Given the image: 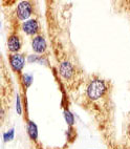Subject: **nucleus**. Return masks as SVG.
I'll list each match as a JSON object with an SVG mask.
<instances>
[{
    "instance_id": "obj_13",
    "label": "nucleus",
    "mask_w": 130,
    "mask_h": 149,
    "mask_svg": "<svg viewBox=\"0 0 130 149\" xmlns=\"http://www.w3.org/2000/svg\"><path fill=\"white\" fill-rule=\"evenodd\" d=\"M40 60V56H37V55H29L27 57V62L29 63H34V62H38L39 63Z\"/></svg>"
},
{
    "instance_id": "obj_1",
    "label": "nucleus",
    "mask_w": 130,
    "mask_h": 149,
    "mask_svg": "<svg viewBox=\"0 0 130 149\" xmlns=\"http://www.w3.org/2000/svg\"><path fill=\"white\" fill-rule=\"evenodd\" d=\"M107 91L106 84L101 79L92 80L87 87V97L91 101H97L105 95Z\"/></svg>"
},
{
    "instance_id": "obj_6",
    "label": "nucleus",
    "mask_w": 130,
    "mask_h": 149,
    "mask_svg": "<svg viewBox=\"0 0 130 149\" xmlns=\"http://www.w3.org/2000/svg\"><path fill=\"white\" fill-rule=\"evenodd\" d=\"M39 29V23L36 19H29L22 23V31L29 36H34V35L37 36Z\"/></svg>"
},
{
    "instance_id": "obj_8",
    "label": "nucleus",
    "mask_w": 130,
    "mask_h": 149,
    "mask_svg": "<svg viewBox=\"0 0 130 149\" xmlns=\"http://www.w3.org/2000/svg\"><path fill=\"white\" fill-rule=\"evenodd\" d=\"M27 136H29L31 140L36 141L38 139V126L34 121H29L26 125Z\"/></svg>"
},
{
    "instance_id": "obj_2",
    "label": "nucleus",
    "mask_w": 130,
    "mask_h": 149,
    "mask_svg": "<svg viewBox=\"0 0 130 149\" xmlns=\"http://www.w3.org/2000/svg\"><path fill=\"white\" fill-rule=\"evenodd\" d=\"M33 13V6L29 1H21L18 3L16 10L17 17L19 18V20H23L26 21L29 20V18L31 17Z\"/></svg>"
},
{
    "instance_id": "obj_12",
    "label": "nucleus",
    "mask_w": 130,
    "mask_h": 149,
    "mask_svg": "<svg viewBox=\"0 0 130 149\" xmlns=\"http://www.w3.org/2000/svg\"><path fill=\"white\" fill-rule=\"evenodd\" d=\"M16 111L19 116L22 113V106H21V101H20V96L17 95L16 97Z\"/></svg>"
},
{
    "instance_id": "obj_10",
    "label": "nucleus",
    "mask_w": 130,
    "mask_h": 149,
    "mask_svg": "<svg viewBox=\"0 0 130 149\" xmlns=\"http://www.w3.org/2000/svg\"><path fill=\"white\" fill-rule=\"evenodd\" d=\"M2 138H3V141L6 142H11L14 140V138H15V129L14 128H11L10 130L6 131V132H3L2 134Z\"/></svg>"
},
{
    "instance_id": "obj_11",
    "label": "nucleus",
    "mask_w": 130,
    "mask_h": 149,
    "mask_svg": "<svg viewBox=\"0 0 130 149\" xmlns=\"http://www.w3.org/2000/svg\"><path fill=\"white\" fill-rule=\"evenodd\" d=\"M22 81H23L24 86H25V87H29L33 83V76L31 74H24L23 76H22Z\"/></svg>"
},
{
    "instance_id": "obj_5",
    "label": "nucleus",
    "mask_w": 130,
    "mask_h": 149,
    "mask_svg": "<svg viewBox=\"0 0 130 149\" xmlns=\"http://www.w3.org/2000/svg\"><path fill=\"white\" fill-rule=\"evenodd\" d=\"M59 72H60V76L63 78L64 80H70L74 74V69L72 64L68 61L61 62L60 66H59Z\"/></svg>"
},
{
    "instance_id": "obj_9",
    "label": "nucleus",
    "mask_w": 130,
    "mask_h": 149,
    "mask_svg": "<svg viewBox=\"0 0 130 149\" xmlns=\"http://www.w3.org/2000/svg\"><path fill=\"white\" fill-rule=\"evenodd\" d=\"M63 115H64V119H65V122L67 123V125H68L69 127H72L74 124V115L70 110H68V109H65V110H64Z\"/></svg>"
},
{
    "instance_id": "obj_3",
    "label": "nucleus",
    "mask_w": 130,
    "mask_h": 149,
    "mask_svg": "<svg viewBox=\"0 0 130 149\" xmlns=\"http://www.w3.org/2000/svg\"><path fill=\"white\" fill-rule=\"evenodd\" d=\"M25 65V58L22 54H13L10 56V66L14 72H20Z\"/></svg>"
},
{
    "instance_id": "obj_4",
    "label": "nucleus",
    "mask_w": 130,
    "mask_h": 149,
    "mask_svg": "<svg viewBox=\"0 0 130 149\" xmlns=\"http://www.w3.org/2000/svg\"><path fill=\"white\" fill-rule=\"evenodd\" d=\"M32 48L36 54H44L47 48L45 38L42 35H37L33 38L32 41Z\"/></svg>"
},
{
    "instance_id": "obj_7",
    "label": "nucleus",
    "mask_w": 130,
    "mask_h": 149,
    "mask_svg": "<svg viewBox=\"0 0 130 149\" xmlns=\"http://www.w3.org/2000/svg\"><path fill=\"white\" fill-rule=\"evenodd\" d=\"M8 51L15 54H17L20 51V48H21V40H20V37H19L18 35L13 34L8 37Z\"/></svg>"
}]
</instances>
